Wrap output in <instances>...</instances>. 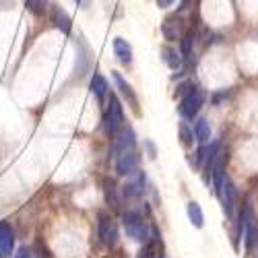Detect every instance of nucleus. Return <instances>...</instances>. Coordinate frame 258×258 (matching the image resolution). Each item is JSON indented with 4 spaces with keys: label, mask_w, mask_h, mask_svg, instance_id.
<instances>
[{
    "label": "nucleus",
    "mask_w": 258,
    "mask_h": 258,
    "mask_svg": "<svg viewBox=\"0 0 258 258\" xmlns=\"http://www.w3.org/2000/svg\"><path fill=\"white\" fill-rule=\"evenodd\" d=\"M122 223H124V229H126V235L131 238L133 242H139V244H145L151 238V231H149L145 219L141 217L139 213L135 211H128L122 215Z\"/></svg>",
    "instance_id": "obj_1"
},
{
    "label": "nucleus",
    "mask_w": 258,
    "mask_h": 258,
    "mask_svg": "<svg viewBox=\"0 0 258 258\" xmlns=\"http://www.w3.org/2000/svg\"><path fill=\"white\" fill-rule=\"evenodd\" d=\"M103 126L107 135H118L124 128V110L120 99L114 93H110V101H107V110L103 116Z\"/></svg>",
    "instance_id": "obj_2"
},
{
    "label": "nucleus",
    "mask_w": 258,
    "mask_h": 258,
    "mask_svg": "<svg viewBox=\"0 0 258 258\" xmlns=\"http://www.w3.org/2000/svg\"><path fill=\"white\" fill-rule=\"evenodd\" d=\"M205 103V93L203 91H192L190 95H186L180 103V114L182 118L186 120H192V118H197V114L201 112V107Z\"/></svg>",
    "instance_id": "obj_3"
},
{
    "label": "nucleus",
    "mask_w": 258,
    "mask_h": 258,
    "mask_svg": "<svg viewBox=\"0 0 258 258\" xmlns=\"http://www.w3.org/2000/svg\"><path fill=\"white\" fill-rule=\"evenodd\" d=\"M99 238L105 246H116L120 233H118V225L112 217H107V215H101L99 217Z\"/></svg>",
    "instance_id": "obj_4"
},
{
    "label": "nucleus",
    "mask_w": 258,
    "mask_h": 258,
    "mask_svg": "<svg viewBox=\"0 0 258 258\" xmlns=\"http://www.w3.org/2000/svg\"><path fill=\"white\" fill-rule=\"evenodd\" d=\"M139 165H141V157L135 151H124L116 161V171L120 176H133L135 171H139Z\"/></svg>",
    "instance_id": "obj_5"
},
{
    "label": "nucleus",
    "mask_w": 258,
    "mask_h": 258,
    "mask_svg": "<svg viewBox=\"0 0 258 258\" xmlns=\"http://www.w3.org/2000/svg\"><path fill=\"white\" fill-rule=\"evenodd\" d=\"M217 197H219L221 203H223L225 215H227V217H233V209H235V186L231 184V180H229L227 176H225V180H223V186H221V190H219Z\"/></svg>",
    "instance_id": "obj_6"
},
{
    "label": "nucleus",
    "mask_w": 258,
    "mask_h": 258,
    "mask_svg": "<svg viewBox=\"0 0 258 258\" xmlns=\"http://www.w3.org/2000/svg\"><path fill=\"white\" fill-rule=\"evenodd\" d=\"M112 79H114V83H116V87L120 89V93L128 99V103H131V107H133V112L135 114H139V99H137V95H135V91H133V87L128 85L126 81H124V77L118 73V71H114L112 73Z\"/></svg>",
    "instance_id": "obj_7"
},
{
    "label": "nucleus",
    "mask_w": 258,
    "mask_h": 258,
    "mask_svg": "<svg viewBox=\"0 0 258 258\" xmlns=\"http://www.w3.org/2000/svg\"><path fill=\"white\" fill-rule=\"evenodd\" d=\"M50 17H52V23H54L62 33H71V29H73V21H71L69 13L64 11L60 5H52V9H50Z\"/></svg>",
    "instance_id": "obj_8"
},
{
    "label": "nucleus",
    "mask_w": 258,
    "mask_h": 258,
    "mask_svg": "<svg viewBox=\"0 0 258 258\" xmlns=\"http://www.w3.org/2000/svg\"><path fill=\"white\" fill-rule=\"evenodd\" d=\"M135 133L131 131V128H122V131L118 133V137H116V145H114V149L118 153H124V151H133L135 149Z\"/></svg>",
    "instance_id": "obj_9"
},
{
    "label": "nucleus",
    "mask_w": 258,
    "mask_h": 258,
    "mask_svg": "<svg viewBox=\"0 0 258 258\" xmlns=\"http://www.w3.org/2000/svg\"><path fill=\"white\" fill-rule=\"evenodd\" d=\"M114 54H116V58L122 62V64H131L133 62V48H131V44H128L126 39H122V37H116L114 39Z\"/></svg>",
    "instance_id": "obj_10"
},
{
    "label": "nucleus",
    "mask_w": 258,
    "mask_h": 258,
    "mask_svg": "<svg viewBox=\"0 0 258 258\" xmlns=\"http://www.w3.org/2000/svg\"><path fill=\"white\" fill-rule=\"evenodd\" d=\"M145 182H147L145 174H143V171H139V176H137L133 182H128V184L124 186V197H128V199H139V197H143Z\"/></svg>",
    "instance_id": "obj_11"
},
{
    "label": "nucleus",
    "mask_w": 258,
    "mask_h": 258,
    "mask_svg": "<svg viewBox=\"0 0 258 258\" xmlns=\"http://www.w3.org/2000/svg\"><path fill=\"white\" fill-rule=\"evenodd\" d=\"M13 248H15V233H13V229L7 223H0V252L11 256Z\"/></svg>",
    "instance_id": "obj_12"
},
{
    "label": "nucleus",
    "mask_w": 258,
    "mask_h": 258,
    "mask_svg": "<svg viewBox=\"0 0 258 258\" xmlns=\"http://www.w3.org/2000/svg\"><path fill=\"white\" fill-rule=\"evenodd\" d=\"M161 31H163L165 39H169V41L178 39V37L182 35V23H180V19H176V17H169V19H165V21H163V27H161Z\"/></svg>",
    "instance_id": "obj_13"
},
{
    "label": "nucleus",
    "mask_w": 258,
    "mask_h": 258,
    "mask_svg": "<svg viewBox=\"0 0 258 258\" xmlns=\"http://www.w3.org/2000/svg\"><path fill=\"white\" fill-rule=\"evenodd\" d=\"M91 93L99 101H103L107 97V93H110V85H107V81L103 79V75H99V73L93 75V79H91Z\"/></svg>",
    "instance_id": "obj_14"
},
{
    "label": "nucleus",
    "mask_w": 258,
    "mask_h": 258,
    "mask_svg": "<svg viewBox=\"0 0 258 258\" xmlns=\"http://www.w3.org/2000/svg\"><path fill=\"white\" fill-rule=\"evenodd\" d=\"M186 213H188L190 223L195 225L197 229H201V227L205 225V215H203V209H201V205H199V203L190 201V203H188V207H186Z\"/></svg>",
    "instance_id": "obj_15"
},
{
    "label": "nucleus",
    "mask_w": 258,
    "mask_h": 258,
    "mask_svg": "<svg viewBox=\"0 0 258 258\" xmlns=\"http://www.w3.org/2000/svg\"><path fill=\"white\" fill-rule=\"evenodd\" d=\"M195 137H197V141L203 143V145L209 143V139H211V126H209V120H205V118L197 120V124H195Z\"/></svg>",
    "instance_id": "obj_16"
},
{
    "label": "nucleus",
    "mask_w": 258,
    "mask_h": 258,
    "mask_svg": "<svg viewBox=\"0 0 258 258\" xmlns=\"http://www.w3.org/2000/svg\"><path fill=\"white\" fill-rule=\"evenodd\" d=\"M161 54H163V56H161V58H163V62L167 64V67H169L171 71H176V69L180 67L182 58H180V54H178L174 48H167V46H165V48L161 50Z\"/></svg>",
    "instance_id": "obj_17"
},
{
    "label": "nucleus",
    "mask_w": 258,
    "mask_h": 258,
    "mask_svg": "<svg viewBox=\"0 0 258 258\" xmlns=\"http://www.w3.org/2000/svg\"><path fill=\"white\" fill-rule=\"evenodd\" d=\"M46 5H48V0H27V11L35 17H41L46 11Z\"/></svg>",
    "instance_id": "obj_18"
},
{
    "label": "nucleus",
    "mask_w": 258,
    "mask_h": 258,
    "mask_svg": "<svg viewBox=\"0 0 258 258\" xmlns=\"http://www.w3.org/2000/svg\"><path fill=\"white\" fill-rule=\"evenodd\" d=\"M105 201L110 203L114 209L120 207V201H118V197H116V186H114V182H105Z\"/></svg>",
    "instance_id": "obj_19"
},
{
    "label": "nucleus",
    "mask_w": 258,
    "mask_h": 258,
    "mask_svg": "<svg viewBox=\"0 0 258 258\" xmlns=\"http://www.w3.org/2000/svg\"><path fill=\"white\" fill-rule=\"evenodd\" d=\"M180 139H182V143H184L186 147H190L192 141H195V139H192V128H190L186 122L180 124Z\"/></svg>",
    "instance_id": "obj_20"
},
{
    "label": "nucleus",
    "mask_w": 258,
    "mask_h": 258,
    "mask_svg": "<svg viewBox=\"0 0 258 258\" xmlns=\"http://www.w3.org/2000/svg\"><path fill=\"white\" fill-rule=\"evenodd\" d=\"M15 258H33V254H31V250L29 248H19V252L15 254Z\"/></svg>",
    "instance_id": "obj_21"
},
{
    "label": "nucleus",
    "mask_w": 258,
    "mask_h": 258,
    "mask_svg": "<svg viewBox=\"0 0 258 258\" xmlns=\"http://www.w3.org/2000/svg\"><path fill=\"white\" fill-rule=\"evenodd\" d=\"M145 147H147V151H149V157H151V159H155V145L151 143V141H145Z\"/></svg>",
    "instance_id": "obj_22"
},
{
    "label": "nucleus",
    "mask_w": 258,
    "mask_h": 258,
    "mask_svg": "<svg viewBox=\"0 0 258 258\" xmlns=\"http://www.w3.org/2000/svg\"><path fill=\"white\" fill-rule=\"evenodd\" d=\"M190 46H192V35L184 37V54H190Z\"/></svg>",
    "instance_id": "obj_23"
},
{
    "label": "nucleus",
    "mask_w": 258,
    "mask_h": 258,
    "mask_svg": "<svg viewBox=\"0 0 258 258\" xmlns=\"http://www.w3.org/2000/svg\"><path fill=\"white\" fill-rule=\"evenodd\" d=\"M174 3H176V0H157V7L159 9H167V7H171Z\"/></svg>",
    "instance_id": "obj_24"
},
{
    "label": "nucleus",
    "mask_w": 258,
    "mask_h": 258,
    "mask_svg": "<svg viewBox=\"0 0 258 258\" xmlns=\"http://www.w3.org/2000/svg\"><path fill=\"white\" fill-rule=\"evenodd\" d=\"M77 3V7H81V9H87L89 5H91V0H75Z\"/></svg>",
    "instance_id": "obj_25"
},
{
    "label": "nucleus",
    "mask_w": 258,
    "mask_h": 258,
    "mask_svg": "<svg viewBox=\"0 0 258 258\" xmlns=\"http://www.w3.org/2000/svg\"><path fill=\"white\" fill-rule=\"evenodd\" d=\"M139 258H155V256L151 254V250H143V252L139 254Z\"/></svg>",
    "instance_id": "obj_26"
},
{
    "label": "nucleus",
    "mask_w": 258,
    "mask_h": 258,
    "mask_svg": "<svg viewBox=\"0 0 258 258\" xmlns=\"http://www.w3.org/2000/svg\"><path fill=\"white\" fill-rule=\"evenodd\" d=\"M0 258H7V254H3V252H0Z\"/></svg>",
    "instance_id": "obj_27"
}]
</instances>
